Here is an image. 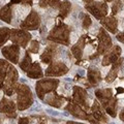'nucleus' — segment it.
Masks as SVG:
<instances>
[{
  "instance_id": "5",
  "label": "nucleus",
  "mask_w": 124,
  "mask_h": 124,
  "mask_svg": "<svg viewBox=\"0 0 124 124\" xmlns=\"http://www.w3.org/2000/svg\"><path fill=\"white\" fill-rule=\"evenodd\" d=\"M58 84V81H53V80H44V81H39L37 84H36V92H37V95L39 98L44 97V94L49 91L55 89L56 86Z\"/></svg>"
},
{
  "instance_id": "35",
  "label": "nucleus",
  "mask_w": 124,
  "mask_h": 124,
  "mask_svg": "<svg viewBox=\"0 0 124 124\" xmlns=\"http://www.w3.org/2000/svg\"><path fill=\"white\" fill-rule=\"evenodd\" d=\"M111 124H115V123H111Z\"/></svg>"
},
{
  "instance_id": "1",
  "label": "nucleus",
  "mask_w": 124,
  "mask_h": 124,
  "mask_svg": "<svg viewBox=\"0 0 124 124\" xmlns=\"http://www.w3.org/2000/svg\"><path fill=\"white\" fill-rule=\"evenodd\" d=\"M16 90L18 93V108L20 110H25L32 103V94L30 88L25 85H19Z\"/></svg>"
},
{
  "instance_id": "10",
  "label": "nucleus",
  "mask_w": 124,
  "mask_h": 124,
  "mask_svg": "<svg viewBox=\"0 0 124 124\" xmlns=\"http://www.w3.org/2000/svg\"><path fill=\"white\" fill-rule=\"evenodd\" d=\"M15 110L16 106L13 100L7 99L5 97L1 99V101H0V113L8 114L9 116H15Z\"/></svg>"
},
{
  "instance_id": "11",
  "label": "nucleus",
  "mask_w": 124,
  "mask_h": 124,
  "mask_svg": "<svg viewBox=\"0 0 124 124\" xmlns=\"http://www.w3.org/2000/svg\"><path fill=\"white\" fill-rule=\"evenodd\" d=\"M111 46V40L108 34L103 30H100L99 33V46H98V53L102 54Z\"/></svg>"
},
{
  "instance_id": "18",
  "label": "nucleus",
  "mask_w": 124,
  "mask_h": 124,
  "mask_svg": "<svg viewBox=\"0 0 124 124\" xmlns=\"http://www.w3.org/2000/svg\"><path fill=\"white\" fill-rule=\"evenodd\" d=\"M88 79L90 81L91 84H96L100 80V75H99V71L97 69H94V68H90L88 70Z\"/></svg>"
},
{
  "instance_id": "7",
  "label": "nucleus",
  "mask_w": 124,
  "mask_h": 124,
  "mask_svg": "<svg viewBox=\"0 0 124 124\" xmlns=\"http://www.w3.org/2000/svg\"><path fill=\"white\" fill-rule=\"evenodd\" d=\"M2 54L7 60H9L13 63H17L19 60L20 50H19L18 46H4L2 49Z\"/></svg>"
},
{
  "instance_id": "32",
  "label": "nucleus",
  "mask_w": 124,
  "mask_h": 124,
  "mask_svg": "<svg viewBox=\"0 0 124 124\" xmlns=\"http://www.w3.org/2000/svg\"><path fill=\"white\" fill-rule=\"evenodd\" d=\"M84 1H86V2H89V1H91V0H84Z\"/></svg>"
},
{
  "instance_id": "16",
  "label": "nucleus",
  "mask_w": 124,
  "mask_h": 124,
  "mask_svg": "<svg viewBox=\"0 0 124 124\" xmlns=\"http://www.w3.org/2000/svg\"><path fill=\"white\" fill-rule=\"evenodd\" d=\"M54 53H55V48L53 46H49V48L46 49V51L44 52V54L41 55V60L44 63H50L53 59V56H54Z\"/></svg>"
},
{
  "instance_id": "26",
  "label": "nucleus",
  "mask_w": 124,
  "mask_h": 124,
  "mask_svg": "<svg viewBox=\"0 0 124 124\" xmlns=\"http://www.w3.org/2000/svg\"><path fill=\"white\" fill-rule=\"evenodd\" d=\"M38 49H39V44L36 41V40H33L31 42V46L29 48V52H32V53H37L38 52Z\"/></svg>"
},
{
  "instance_id": "6",
  "label": "nucleus",
  "mask_w": 124,
  "mask_h": 124,
  "mask_svg": "<svg viewBox=\"0 0 124 124\" xmlns=\"http://www.w3.org/2000/svg\"><path fill=\"white\" fill-rule=\"evenodd\" d=\"M86 8L97 19H101L108 13V6L101 2H94L91 4H87Z\"/></svg>"
},
{
  "instance_id": "3",
  "label": "nucleus",
  "mask_w": 124,
  "mask_h": 124,
  "mask_svg": "<svg viewBox=\"0 0 124 124\" xmlns=\"http://www.w3.org/2000/svg\"><path fill=\"white\" fill-rule=\"evenodd\" d=\"M31 35L26 32L24 30H17V29H13L10 30V39L14 44L21 46L23 48H25L28 44V41L30 40Z\"/></svg>"
},
{
  "instance_id": "21",
  "label": "nucleus",
  "mask_w": 124,
  "mask_h": 124,
  "mask_svg": "<svg viewBox=\"0 0 124 124\" xmlns=\"http://www.w3.org/2000/svg\"><path fill=\"white\" fill-rule=\"evenodd\" d=\"M39 5L41 7H46L48 5L54 7V8H58L61 5L60 0H39Z\"/></svg>"
},
{
  "instance_id": "8",
  "label": "nucleus",
  "mask_w": 124,
  "mask_h": 124,
  "mask_svg": "<svg viewBox=\"0 0 124 124\" xmlns=\"http://www.w3.org/2000/svg\"><path fill=\"white\" fill-rule=\"evenodd\" d=\"M39 16L36 11L32 10L29 14V16L27 17L26 21L21 25L22 28H26V29H30V30H35L37 29L38 25H39Z\"/></svg>"
},
{
  "instance_id": "23",
  "label": "nucleus",
  "mask_w": 124,
  "mask_h": 124,
  "mask_svg": "<svg viewBox=\"0 0 124 124\" xmlns=\"http://www.w3.org/2000/svg\"><path fill=\"white\" fill-rule=\"evenodd\" d=\"M30 62H31V58H30V56H29V54L27 53L26 56H25V58L23 59V61L21 62V64H20L21 68H22L24 71L28 70V68H29V66H30Z\"/></svg>"
},
{
  "instance_id": "29",
  "label": "nucleus",
  "mask_w": 124,
  "mask_h": 124,
  "mask_svg": "<svg viewBox=\"0 0 124 124\" xmlns=\"http://www.w3.org/2000/svg\"><path fill=\"white\" fill-rule=\"evenodd\" d=\"M19 124H28V121H27V119H20Z\"/></svg>"
},
{
  "instance_id": "28",
  "label": "nucleus",
  "mask_w": 124,
  "mask_h": 124,
  "mask_svg": "<svg viewBox=\"0 0 124 124\" xmlns=\"http://www.w3.org/2000/svg\"><path fill=\"white\" fill-rule=\"evenodd\" d=\"M46 113H49V114H51V115H54V116H58V115H59V113H57V112H54L52 110H50V108H46Z\"/></svg>"
},
{
  "instance_id": "13",
  "label": "nucleus",
  "mask_w": 124,
  "mask_h": 124,
  "mask_svg": "<svg viewBox=\"0 0 124 124\" xmlns=\"http://www.w3.org/2000/svg\"><path fill=\"white\" fill-rule=\"evenodd\" d=\"M27 73H28L29 78H32V79H36V78H40L42 76V71L41 68L39 66V64L34 63L32 65H30L28 70H27Z\"/></svg>"
},
{
  "instance_id": "19",
  "label": "nucleus",
  "mask_w": 124,
  "mask_h": 124,
  "mask_svg": "<svg viewBox=\"0 0 124 124\" xmlns=\"http://www.w3.org/2000/svg\"><path fill=\"white\" fill-rule=\"evenodd\" d=\"M102 25L108 28L111 32H116V26H117V23H116V20L114 18H107L106 20H102Z\"/></svg>"
},
{
  "instance_id": "9",
  "label": "nucleus",
  "mask_w": 124,
  "mask_h": 124,
  "mask_svg": "<svg viewBox=\"0 0 124 124\" xmlns=\"http://www.w3.org/2000/svg\"><path fill=\"white\" fill-rule=\"evenodd\" d=\"M67 71H68V69L63 63L56 62V63H53L48 68V70L46 71V76H62L64 73H66Z\"/></svg>"
},
{
  "instance_id": "25",
  "label": "nucleus",
  "mask_w": 124,
  "mask_h": 124,
  "mask_svg": "<svg viewBox=\"0 0 124 124\" xmlns=\"http://www.w3.org/2000/svg\"><path fill=\"white\" fill-rule=\"evenodd\" d=\"M121 7H122L121 0H117V1L113 4V6H112V13H113V15H117L118 11L121 9Z\"/></svg>"
},
{
  "instance_id": "20",
  "label": "nucleus",
  "mask_w": 124,
  "mask_h": 124,
  "mask_svg": "<svg viewBox=\"0 0 124 124\" xmlns=\"http://www.w3.org/2000/svg\"><path fill=\"white\" fill-rule=\"evenodd\" d=\"M9 35H10V30H9V28L4 27V28L0 29V46H2L7 41Z\"/></svg>"
},
{
  "instance_id": "34",
  "label": "nucleus",
  "mask_w": 124,
  "mask_h": 124,
  "mask_svg": "<svg viewBox=\"0 0 124 124\" xmlns=\"http://www.w3.org/2000/svg\"><path fill=\"white\" fill-rule=\"evenodd\" d=\"M68 124H76V123H68Z\"/></svg>"
},
{
  "instance_id": "4",
  "label": "nucleus",
  "mask_w": 124,
  "mask_h": 124,
  "mask_svg": "<svg viewBox=\"0 0 124 124\" xmlns=\"http://www.w3.org/2000/svg\"><path fill=\"white\" fill-rule=\"evenodd\" d=\"M49 39L60 42V44L68 45V29L65 25L59 26L55 30H53L49 35Z\"/></svg>"
},
{
  "instance_id": "15",
  "label": "nucleus",
  "mask_w": 124,
  "mask_h": 124,
  "mask_svg": "<svg viewBox=\"0 0 124 124\" xmlns=\"http://www.w3.org/2000/svg\"><path fill=\"white\" fill-rule=\"evenodd\" d=\"M87 93L86 91H84L83 89H81V88H78L76 87L75 88V99L77 100L79 103H81L82 106H86V101H85V98H86V95Z\"/></svg>"
},
{
  "instance_id": "22",
  "label": "nucleus",
  "mask_w": 124,
  "mask_h": 124,
  "mask_svg": "<svg viewBox=\"0 0 124 124\" xmlns=\"http://www.w3.org/2000/svg\"><path fill=\"white\" fill-rule=\"evenodd\" d=\"M69 10H70V3H69L68 1L62 2L61 5H60V17L65 18L68 15Z\"/></svg>"
},
{
  "instance_id": "2",
  "label": "nucleus",
  "mask_w": 124,
  "mask_h": 124,
  "mask_svg": "<svg viewBox=\"0 0 124 124\" xmlns=\"http://www.w3.org/2000/svg\"><path fill=\"white\" fill-rule=\"evenodd\" d=\"M18 79V72L16 70V68L13 67L11 65H9L8 70H7V75H6V79L4 81V93L6 95L10 96L15 91V84L17 82Z\"/></svg>"
},
{
  "instance_id": "31",
  "label": "nucleus",
  "mask_w": 124,
  "mask_h": 124,
  "mask_svg": "<svg viewBox=\"0 0 124 124\" xmlns=\"http://www.w3.org/2000/svg\"><path fill=\"white\" fill-rule=\"evenodd\" d=\"M22 0H11V2H13V4L14 3H16V2H21Z\"/></svg>"
},
{
  "instance_id": "30",
  "label": "nucleus",
  "mask_w": 124,
  "mask_h": 124,
  "mask_svg": "<svg viewBox=\"0 0 124 124\" xmlns=\"http://www.w3.org/2000/svg\"><path fill=\"white\" fill-rule=\"evenodd\" d=\"M31 1H32V0H22V2H24V3H27V4H28V3L30 4V3H31Z\"/></svg>"
},
{
  "instance_id": "17",
  "label": "nucleus",
  "mask_w": 124,
  "mask_h": 124,
  "mask_svg": "<svg viewBox=\"0 0 124 124\" xmlns=\"http://www.w3.org/2000/svg\"><path fill=\"white\" fill-rule=\"evenodd\" d=\"M83 49H84V36H83V38H81L76 46H72V53L77 59H80V58L82 57Z\"/></svg>"
},
{
  "instance_id": "33",
  "label": "nucleus",
  "mask_w": 124,
  "mask_h": 124,
  "mask_svg": "<svg viewBox=\"0 0 124 124\" xmlns=\"http://www.w3.org/2000/svg\"><path fill=\"white\" fill-rule=\"evenodd\" d=\"M106 1H112V0H106Z\"/></svg>"
},
{
  "instance_id": "12",
  "label": "nucleus",
  "mask_w": 124,
  "mask_h": 124,
  "mask_svg": "<svg viewBox=\"0 0 124 124\" xmlns=\"http://www.w3.org/2000/svg\"><path fill=\"white\" fill-rule=\"evenodd\" d=\"M8 67H9V64L5 60L0 59V88H2L3 85H4V81L7 75Z\"/></svg>"
},
{
  "instance_id": "24",
  "label": "nucleus",
  "mask_w": 124,
  "mask_h": 124,
  "mask_svg": "<svg viewBox=\"0 0 124 124\" xmlns=\"http://www.w3.org/2000/svg\"><path fill=\"white\" fill-rule=\"evenodd\" d=\"M67 108L71 112L72 114H75L76 116H78V117H81V118H84L85 117V115L83 114V112L81 111L78 107H76V106H70V104H69V106L67 107Z\"/></svg>"
},
{
  "instance_id": "14",
  "label": "nucleus",
  "mask_w": 124,
  "mask_h": 124,
  "mask_svg": "<svg viewBox=\"0 0 124 124\" xmlns=\"http://www.w3.org/2000/svg\"><path fill=\"white\" fill-rule=\"evenodd\" d=\"M0 20L6 23H10L11 21V8L10 4H6L0 9Z\"/></svg>"
},
{
  "instance_id": "27",
  "label": "nucleus",
  "mask_w": 124,
  "mask_h": 124,
  "mask_svg": "<svg viewBox=\"0 0 124 124\" xmlns=\"http://www.w3.org/2000/svg\"><path fill=\"white\" fill-rule=\"evenodd\" d=\"M90 25H91V19H90V17L87 16V15H85L84 18H83V27H84V28H88Z\"/></svg>"
}]
</instances>
